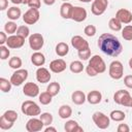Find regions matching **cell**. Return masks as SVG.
Listing matches in <instances>:
<instances>
[{
  "instance_id": "obj_48",
  "label": "cell",
  "mask_w": 132,
  "mask_h": 132,
  "mask_svg": "<svg viewBox=\"0 0 132 132\" xmlns=\"http://www.w3.org/2000/svg\"><path fill=\"white\" fill-rule=\"evenodd\" d=\"M42 1H43V3L46 4V5H53V4L56 2V0H42Z\"/></svg>"
},
{
  "instance_id": "obj_37",
  "label": "cell",
  "mask_w": 132,
  "mask_h": 132,
  "mask_svg": "<svg viewBox=\"0 0 132 132\" xmlns=\"http://www.w3.org/2000/svg\"><path fill=\"white\" fill-rule=\"evenodd\" d=\"M39 118L40 120L43 122L44 126H50L52 123H53V114L50 113V112H42L39 114Z\"/></svg>"
},
{
  "instance_id": "obj_10",
  "label": "cell",
  "mask_w": 132,
  "mask_h": 132,
  "mask_svg": "<svg viewBox=\"0 0 132 132\" xmlns=\"http://www.w3.org/2000/svg\"><path fill=\"white\" fill-rule=\"evenodd\" d=\"M108 6V0H93L91 11L94 15H101L105 12Z\"/></svg>"
},
{
  "instance_id": "obj_52",
  "label": "cell",
  "mask_w": 132,
  "mask_h": 132,
  "mask_svg": "<svg viewBox=\"0 0 132 132\" xmlns=\"http://www.w3.org/2000/svg\"><path fill=\"white\" fill-rule=\"evenodd\" d=\"M79 1H81V2H85V3H89V2H91L92 0H79Z\"/></svg>"
},
{
  "instance_id": "obj_30",
  "label": "cell",
  "mask_w": 132,
  "mask_h": 132,
  "mask_svg": "<svg viewBox=\"0 0 132 132\" xmlns=\"http://www.w3.org/2000/svg\"><path fill=\"white\" fill-rule=\"evenodd\" d=\"M38 100L42 105H47V104H50L52 102L53 96L47 91H45V92H42V93H40L38 95Z\"/></svg>"
},
{
  "instance_id": "obj_13",
  "label": "cell",
  "mask_w": 132,
  "mask_h": 132,
  "mask_svg": "<svg viewBox=\"0 0 132 132\" xmlns=\"http://www.w3.org/2000/svg\"><path fill=\"white\" fill-rule=\"evenodd\" d=\"M25 39L24 37L20 36V35H10L7 37V40H6V45L9 47V48H20L24 45L25 43Z\"/></svg>"
},
{
  "instance_id": "obj_2",
  "label": "cell",
  "mask_w": 132,
  "mask_h": 132,
  "mask_svg": "<svg viewBox=\"0 0 132 132\" xmlns=\"http://www.w3.org/2000/svg\"><path fill=\"white\" fill-rule=\"evenodd\" d=\"M106 70V64L101 56L94 55L90 58L88 66L86 67V72L89 76H96L99 73H103Z\"/></svg>"
},
{
  "instance_id": "obj_8",
  "label": "cell",
  "mask_w": 132,
  "mask_h": 132,
  "mask_svg": "<svg viewBox=\"0 0 132 132\" xmlns=\"http://www.w3.org/2000/svg\"><path fill=\"white\" fill-rule=\"evenodd\" d=\"M28 78V70L27 69H16L10 76V81L13 86L19 87L21 86L26 79Z\"/></svg>"
},
{
  "instance_id": "obj_41",
  "label": "cell",
  "mask_w": 132,
  "mask_h": 132,
  "mask_svg": "<svg viewBox=\"0 0 132 132\" xmlns=\"http://www.w3.org/2000/svg\"><path fill=\"white\" fill-rule=\"evenodd\" d=\"M84 33L89 36V37H93L95 34H96V27L94 25H88L85 27L84 29Z\"/></svg>"
},
{
  "instance_id": "obj_44",
  "label": "cell",
  "mask_w": 132,
  "mask_h": 132,
  "mask_svg": "<svg viewBox=\"0 0 132 132\" xmlns=\"http://www.w3.org/2000/svg\"><path fill=\"white\" fill-rule=\"evenodd\" d=\"M118 132H129L130 131V127L127 125V124H120L118 126V129H117Z\"/></svg>"
},
{
  "instance_id": "obj_18",
  "label": "cell",
  "mask_w": 132,
  "mask_h": 132,
  "mask_svg": "<svg viewBox=\"0 0 132 132\" xmlns=\"http://www.w3.org/2000/svg\"><path fill=\"white\" fill-rule=\"evenodd\" d=\"M71 44H72V46L75 50H77V52L78 51L86 50V48L89 47V42L85 38H82L81 36H79V35H74L71 38Z\"/></svg>"
},
{
  "instance_id": "obj_22",
  "label": "cell",
  "mask_w": 132,
  "mask_h": 132,
  "mask_svg": "<svg viewBox=\"0 0 132 132\" xmlns=\"http://www.w3.org/2000/svg\"><path fill=\"white\" fill-rule=\"evenodd\" d=\"M101 99H102V94L97 90H93V91L89 92L88 95H87V101L90 104H93V105L100 103Z\"/></svg>"
},
{
  "instance_id": "obj_34",
  "label": "cell",
  "mask_w": 132,
  "mask_h": 132,
  "mask_svg": "<svg viewBox=\"0 0 132 132\" xmlns=\"http://www.w3.org/2000/svg\"><path fill=\"white\" fill-rule=\"evenodd\" d=\"M11 86H12V84H11L10 79L8 80V79H6V78H4V77H1V78H0V90H1L3 93H8V92H10Z\"/></svg>"
},
{
  "instance_id": "obj_39",
  "label": "cell",
  "mask_w": 132,
  "mask_h": 132,
  "mask_svg": "<svg viewBox=\"0 0 132 132\" xmlns=\"http://www.w3.org/2000/svg\"><path fill=\"white\" fill-rule=\"evenodd\" d=\"M77 54H78V58L80 60H82V61L89 60L91 58V50H90V47H88L86 50H82V51H78Z\"/></svg>"
},
{
  "instance_id": "obj_11",
  "label": "cell",
  "mask_w": 132,
  "mask_h": 132,
  "mask_svg": "<svg viewBox=\"0 0 132 132\" xmlns=\"http://www.w3.org/2000/svg\"><path fill=\"white\" fill-rule=\"evenodd\" d=\"M40 18L39 10L36 8H29L23 15V21L27 25H34L35 23L38 22Z\"/></svg>"
},
{
  "instance_id": "obj_54",
  "label": "cell",
  "mask_w": 132,
  "mask_h": 132,
  "mask_svg": "<svg viewBox=\"0 0 132 132\" xmlns=\"http://www.w3.org/2000/svg\"><path fill=\"white\" fill-rule=\"evenodd\" d=\"M131 107H132V104H131Z\"/></svg>"
},
{
  "instance_id": "obj_53",
  "label": "cell",
  "mask_w": 132,
  "mask_h": 132,
  "mask_svg": "<svg viewBox=\"0 0 132 132\" xmlns=\"http://www.w3.org/2000/svg\"><path fill=\"white\" fill-rule=\"evenodd\" d=\"M62 1H64V2H67V1H68V0H62Z\"/></svg>"
},
{
  "instance_id": "obj_21",
  "label": "cell",
  "mask_w": 132,
  "mask_h": 132,
  "mask_svg": "<svg viewBox=\"0 0 132 132\" xmlns=\"http://www.w3.org/2000/svg\"><path fill=\"white\" fill-rule=\"evenodd\" d=\"M86 100H87V96H86V94H85L82 91H80V90H76V91H74V92L71 94V101H72L74 104H76V105H81V104H84V103L86 102Z\"/></svg>"
},
{
  "instance_id": "obj_42",
  "label": "cell",
  "mask_w": 132,
  "mask_h": 132,
  "mask_svg": "<svg viewBox=\"0 0 132 132\" xmlns=\"http://www.w3.org/2000/svg\"><path fill=\"white\" fill-rule=\"evenodd\" d=\"M28 6L30 8H36V9H38L41 6V1L40 0H29Z\"/></svg>"
},
{
  "instance_id": "obj_24",
  "label": "cell",
  "mask_w": 132,
  "mask_h": 132,
  "mask_svg": "<svg viewBox=\"0 0 132 132\" xmlns=\"http://www.w3.org/2000/svg\"><path fill=\"white\" fill-rule=\"evenodd\" d=\"M64 129L66 132H82L84 129L78 125V123L74 120H69L65 123Z\"/></svg>"
},
{
  "instance_id": "obj_9",
  "label": "cell",
  "mask_w": 132,
  "mask_h": 132,
  "mask_svg": "<svg viewBox=\"0 0 132 132\" xmlns=\"http://www.w3.org/2000/svg\"><path fill=\"white\" fill-rule=\"evenodd\" d=\"M28 41H29L30 47L33 51H35V52L41 50L43 44H44V38H43V36L40 33H33V34H31L29 36V40Z\"/></svg>"
},
{
  "instance_id": "obj_26",
  "label": "cell",
  "mask_w": 132,
  "mask_h": 132,
  "mask_svg": "<svg viewBox=\"0 0 132 132\" xmlns=\"http://www.w3.org/2000/svg\"><path fill=\"white\" fill-rule=\"evenodd\" d=\"M22 14V11H21V8L16 7V6H11L8 8L7 10V18L11 21H16L20 19Z\"/></svg>"
},
{
  "instance_id": "obj_35",
  "label": "cell",
  "mask_w": 132,
  "mask_h": 132,
  "mask_svg": "<svg viewBox=\"0 0 132 132\" xmlns=\"http://www.w3.org/2000/svg\"><path fill=\"white\" fill-rule=\"evenodd\" d=\"M18 28H19V27L16 26V24H15L13 21L7 22V23H5V25H4V31H5L6 33L10 34V35L14 34V33L16 32Z\"/></svg>"
},
{
  "instance_id": "obj_5",
  "label": "cell",
  "mask_w": 132,
  "mask_h": 132,
  "mask_svg": "<svg viewBox=\"0 0 132 132\" xmlns=\"http://www.w3.org/2000/svg\"><path fill=\"white\" fill-rule=\"evenodd\" d=\"M113 101L117 104L126 106V107H131L132 104V97L130 93L126 90H119L114 93L113 95Z\"/></svg>"
},
{
  "instance_id": "obj_45",
  "label": "cell",
  "mask_w": 132,
  "mask_h": 132,
  "mask_svg": "<svg viewBox=\"0 0 132 132\" xmlns=\"http://www.w3.org/2000/svg\"><path fill=\"white\" fill-rule=\"evenodd\" d=\"M6 40H7L6 32L5 31H0V45H3L4 43H6Z\"/></svg>"
},
{
  "instance_id": "obj_6",
  "label": "cell",
  "mask_w": 132,
  "mask_h": 132,
  "mask_svg": "<svg viewBox=\"0 0 132 132\" xmlns=\"http://www.w3.org/2000/svg\"><path fill=\"white\" fill-rule=\"evenodd\" d=\"M108 74L112 79H121L124 75V66L122 62L114 60L109 64L108 68Z\"/></svg>"
},
{
  "instance_id": "obj_25",
  "label": "cell",
  "mask_w": 132,
  "mask_h": 132,
  "mask_svg": "<svg viewBox=\"0 0 132 132\" xmlns=\"http://www.w3.org/2000/svg\"><path fill=\"white\" fill-rule=\"evenodd\" d=\"M58 113H59V117L63 120H66L68 118L71 117L72 114V108L67 105V104H64V105H61L59 110H58Z\"/></svg>"
},
{
  "instance_id": "obj_33",
  "label": "cell",
  "mask_w": 132,
  "mask_h": 132,
  "mask_svg": "<svg viewBox=\"0 0 132 132\" xmlns=\"http://www.w3.org/2000/svg\"><path fill=\"white\" fill-rule=\"evenodd\" d=\"M22 64H23L22 59H21L20 57H18V56H14V57L10 58L9 61H8V65H9V67L12 68V69H14V70L20 69L21 66H22Z\"/></svg>"
},
{
  "instance_id": "obj_23",
  "label": "cell",
  "mask_w": 132,
  "mask_h": 132,
  "mask_svg": "<svg viewBox=\"0 0 132 132\" xmlns=\"http://www.w3.org/2000/svg\"><path fill=\"white\" fill-rule=\"evenodd\" d=\"M31 62H32L33 65H35L37 67H41L45 63V56L42 53H40V52L37 51V52H35V53L32 54V56H31Z\"/></svg>"
},
{
  "instance_id": "obj_1",
  "label": "cell",
  "mask_w": 132,
  "mask_h": 132,
  "mask_svg": "<svg viewBox=\"0 0 132 132\" xmlns=\"http://www.w3.org/2000/svg\"><path fill=\"white\" fill-rule=\"evenodd\" d=\"M97 44L102 53L110 57H118L123 51V46L119 38L110 33L101 34L98 38Z\"/></svg>"
},
{
  "instance_id": "obj_50",
  "label": "cell",
  "mask_w": 132,
  "mask_h": 132,
  "mask_svg": "<svg viewBox=\"0 0 132 132\" xmlns=\"http://www.w3.org/2000/svg\"><path fill=\"white\" fill-rule=\"evenodd\" d=\"M129 67H130V69H132V58H130V60H129Z\"/></svg>"
},
{
  "instance_id": "obj_7",
  "label": "cell",
  "mask_w": 132,
  "mask_h": 132,
  "mask_svg": "<svg viewBox=\"0 0 132 132\" xmlns=\"http://www.w3.org/2000/svg\"><path fill=\"white\" fill-rule=\"evenodd\" d=\"M92 120H93L94 124L96 125V127H98L99 129H102V130L108 128L109 124H110V118L101 111L94 112L92 116Z\"/></svg>"
},
{
  "instance_id": "obj_47",
  "label": "cell",
  "mask_w": 132,
  "mask_h": 132,
  "mask_svg": "<svg viewBox=\"0 0 132 132\" xmlns=\"http://www.w3.org/2000/svg\"><path fill=\"white\" fill-rule=\"evenodd\" d=\"M48 131H53V132H56V131H57V129H56L55 127H51V125H50V126H47V127L44 129V132H48Z\"/></svg>"
},
{
  "instance_id": "obj_3",
  "label": "cell",
  "mask_w": 132,
  "mask_h": 132,
  "mask_svg": "<svg viewBox=\"0 0 132 132\" xmlns=\"http://www.w3.org/2000/svg\"><path fill=\"white\" fill-rule=\"evenodd\" d=\"M19 114L15 110L9 109L6 110L0 118V129L1 130H9L13 127V124L18 120Z\"/></svg>"
},
{
  "instance_id": "obj_4",
  "label": "cell",
  "mask_w": 132,
  "mask_h": 132,
  "mask_svg": "<svg viewBox=\"0 0 132 132\" xmlns=\"http://www.w3.org/2000/svg\"><path fill=\"white\" fill-rule=\"evenodd\" d=\"M21 110L25 116H29V117H36L41 113V109L39 105L32 100L24 101L21 105Z\"/></svg>"
},
{
  "instance_id": "obj_15",
  "label": "cell",
  "mask_w": 132,
  "mask_h": 132,
  "mask_svg": "<svg viewBox=\"0 0 132 132\" xmlns=\"http://www.w3.org/2000/svg\"><path fill=\"white\" fill-rule=\"evenodd\" d=\"M116 18L122 23V24H130L132 22V13L130 10L126 9V8H120L117 12H116Z\"/></svg>"
},
{
  "instance_id": "obj_40",
  "label": "cell",
  "mask_w": 132,
  "mask_h": 132,
  "mask_svg": "<svg viewBox=\"0 0 132 132\" xmlns=\"http://www.w3.org/2000/svg\"><path fill=\"white\" fill-rule=\"evenodd\" d=\"M9 47L6 45H0V58H1V60H6L8 57H9V55H10V52H9V50H8Z\"/></svg>"
},
{
  "instance_id": "obj_31",
  "label": "cell",
  "mask_w": 132,
  "mask_h": 132,
  "mask_svg": "<svg viewBox=\"0 0 132 132\" xmlns=\"http://www.w3.org/2000/svg\"><path fill=\"white\" fill-rule=\"evenodd\" d=\"M69 69L72 73H80L84 70V64L80 61H72L69 65Z\"/></svg>"
},
{
  "instance_id": "obj_29",
  "label": "cell",
  "mask_w": 132,
  "mask_h": 132,
  "mask_svg": "<svg viewBox=\"0 0 132 132\" xmlns=\"http://www.w3.org/2000/svg\"><path fill=\"white\" fill-rule=\"evenodd\" d=\"M60 90H61V86H60V84L57 82V81L50 82V85H48L47 88H46V91H47L53 97H54V96H57V95L59 94Z\"/></svg>"
},
{
  "instance_id": "obj_51",
  "label": "cell",
  "mask_w": 132,
  "mask_h": 132,
  "mask_svg": "<svg viewBox=\"0 0 132 132\" xmlns=\"http://www.w3.org/2000/svg\"><path fill=\"white\" fill-rule=\"evenodd\" d=\"M28 2H29V0H23V4H25V5H28Z\"/></svg>"
},
{
  "instance_id": "obj_49",
  "label": "cell",
  "mask_w": 132,
  "mask_h": 132,
  "mask_svg": "<svg viewBox=\"0 0 132 132\" xmlns=\"http://www.w3.org/2000/svg\"><path fill=\"white\" fill-rule=\"evenodd\" d=\"M13 4H23V0H10Z\"/></svg>"
},
{
  "instance_id": "obj_38",
  "label": "cell",
  "mask_w": 132,
  "mask_h": 132,
  "mask_svg": "<svg viewBox=\"0 0 132 132\" xmlns=\"http://www.w3.org/2000/svg\"><path fill=\"white\" fill-rule=\"evenodd\" d=\"M16 34L20 35V36H22V37H24V38H27V37L30 36V30H29V28L27 26L23 25V26H20L18 28Z\"/></svg>"
},
{
  "instance_id": "obj_12",
  "label": "cell",
  "mask_w": 132,
  "mask_h": 132,
  "mask_svg": "<svg viewBox=\"0 0 132 132\" xmlns=\"http://www.w3.org/2000/svg\"><path fill=\"white\" fill-rule=\"evenodd\" d=\"M43 122L35 117H32L26 124V130L28 132H38V131H41L43 129Z\"/></svg>"
},
{
  "instance_id": "obj_36",
  "label": "cell",
  "mask_w": 132,
  "mask_h": 132,
  "mask_svg": "<svg viewBox=\"0 0 132 132\" xmlns=\"http://www.w3.org/2000/svg\"><path fill=\"white\" fill-rule=\"evenodd\" d=\"M122 36L127 41L132 40V25H127L122 29Z\"/></svg>"
},
{
  "instance_id": "obj_16",
  "label": "cell",
  "mask_w": 132,
  "mask_h": 132,
  "mask_svg": "<svg viewBox=\"0 0 132 132\" xmlns=\"http://www.w3.org/2000/svg\"><path fill=\"white\" fill-rule=\"evenodd\" d=\"M87 10L81 7V6H74L73 7V11H72V15H71V20H73L74 22L80 23L84 22L87 19Z\"/></svg>"
},
{
  "instance_id": "obj_27",
  "label": "cell",
  "mask_w": 132,
  "mask_h": 132,
  "mask_svg": "<svg viewBox=\"0 0 132 132\" xmlns=\"http://www.w3.org/2000/svg\"><path fill=\"white\" fill-rule=\"evenodd\" d=\"M55 51L59 57H65L69 52V45L66 42H59L56 45Z\"/></svg>"
},
{
  "instance_id": "obj_20",
  "label": "cell",
  "mask_w": 132,
  "mask_h": 132,
  "mask_svg": "<svg viewBox=\"0 0 132 132\" xmlns=\"http://www.w3.org/2000/svg\"><path fill=\"white\" fill-rule=\"evenodd\" d=\"M73 5L69 2H64L61 7H60V15L63 18V19H71V15H72V11H73Z\"/></svg>"
},
{
  "instance_id": "obj_17",
  "label": "cell",
  "mask_w": 132,
  "mask_h": 132,
  "mask_svg": "<svg viewBox=\"0 0 132 132\" xmlns=\"http://www.w3.org/2000/svg\"><path fill=\"white\" fill-rule=\"evenodd\" d=\"M52 75L50 73V70L46 69L45 67H38V69L36 70V79L38 82L41 84H46L51 80Z\"/></svg>"
},
{
  "instance_id": "obj_32",
  "label": "cell",
  "mask_w": 132,
  "mask_h": 132,
  "mask_svg": "<svg viewBox=\"0 0 132 132\" xmlns=\"http://www.w3.org/2000/svg\"><path fill=\"white\" fill-rule=\"evenodd\" d=\"M108 27H109L110 30L118 32V31H121V30H122V23L114 16V18H111V19L109 20V22H108Z\"/></svg>"
},
{
  "instance_id": "obj_43",
  "label": "cell",
  "mask_w": 132,
  "mask_h": 132,
  "mask_svg": "<svg viewBox=\"0 0 132 132\" xmlns=\"http://www.w3.org/2000/svg\"><path fill=\"white\" fill-rule=\"evenodd\" d=\"M124 84L127 88L132 89V75H126L124 77Z\"/></svg>"
},
{
  "instance_id": "obj_14",
  "label": "cell",
  "mask_w": 132,
  "mask_h": 132,
  "mask_svg": "<svg viewBox=\"0 0 132 132\" xmlns=\"http://www.w3.org/2000/svg\"><path fill=\"white\" fill-rule=\"evenodd\" d=\"M23 93L27 97L34 98V97H36L40 94L39 93V87L35 82H32V81L26 82L25 86L23 87Z\"/></svg>"
},
{
  "instance_id": "obj_19",
  "label": "cell",
  "mask_w": 132,
  "mask_h": 132,
  "mask_svg": "<svg viewBox=\"0 0 132 132\" xmlns=\"http://www.w3.org/2000/svg\"><path fill=\"white\" fill-rule=\"evenodd\" d=\"M66 62L63 59H56L50 63V70L54 73H61L66 69Z\"/></svg>"
},
{
  "instance_id": "obj_46",
  "label": "cell",
  "mask_w": 132,
  "mask_h": 132,
  "mask_svg": "<svg viewBox=\"0 0 132 132\" xmlns=\"http://www.w3.org/2000/svg\"><path fill=\"white\" fill-rule=\"evenodd\" d=\"M8 6V0H0V10L3 11Z\"/></svg>"
},
{
  "instance_id": "obj_28",
  "label": "cell",
  "mask_w": 132,
  "mask_h": 132,
  "mask_svg": "<svg viewBox=\"0 0 132 132\" xmlns=\"http://www.w3.org/2000/svg\"><path fill=\"white\" fill-rule=\"evenodd\" d=\"M109 118L110 120L114 121V122H122L125 120L126 118V113L122 110H119V109H116V110H112L110 113H109Z\"/></svg>"
}]
</instances>
